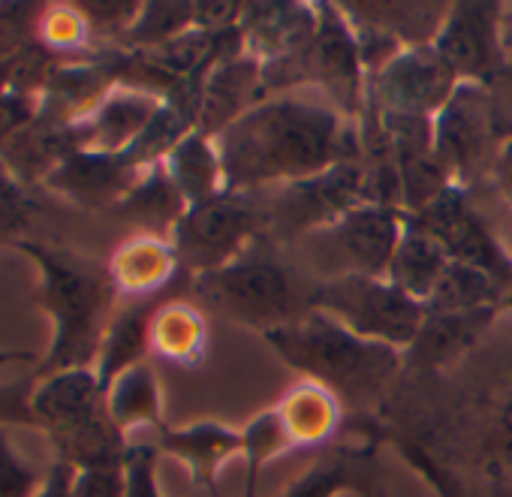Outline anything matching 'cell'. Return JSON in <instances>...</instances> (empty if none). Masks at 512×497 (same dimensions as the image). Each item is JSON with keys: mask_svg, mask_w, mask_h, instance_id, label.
<instances>
[{"mask_svg": "<svg viewBox=\"0 0 512 497\" xmlns=\"http://www.w3.org/2000/svg\"><path fill=\"white\" fill-rule=\"evenodd\" d=\"M491 293V281L485 272L464 266V263H449L440 275V281L431 290V305L443 314H458V311H476Z\"/></svg>", "mask_w": 512, "mask_h": 497, "instance_id": "22", "label": "cell"}, {"mask_svg": "<svg viewBox=\"0 0 512 497\" xmlns=\"http://www.w3.org/2000/svg\"><path fill=\"white\" fill-rule=\"evenodd\" d=\"M73 497H130V470L127 458L100 461L88 467H76Z\"/></svg>", "mask_w": 512, "mask_h": 497, "instance_id": "28", "label": "cell"}, {"mask_svg": "<svg viewBox=\"0 0 512 497\" xmlns=\"http://www.w3.org/2000/svg\"><path fill=\"white\" fill-rule=\"evenodd\" d=\"M425 232L443 247L446 254L455 257V263L473 266L485 275H497L500 269V254L491 244L488 232L482 229V223L473 217V211L455 199V196H443L431 205V211L425 214Z\"/></svg>", "mask_w": 512, "mask_h": 497, "instance_id": "10", "label": "cell"}, {"mask_svg": "<svg viewBox=\"0 0 512 497\" xmlns=\"http://www.w3.org/2000/svg\"><path fill=\"white\" fill-rule=\"evenodd\" d=\"M127 166L130 160L124 154H100L79 148L49 175L46 187L67 193L82 205H97L121 190Z\"/></svg>", "mask_w": 512, "mask_h": 497, "instance_id": "11", "label": "cell"}, {"mask_svg": "<svg viewBox=\"0 0 512 497\" xmlns=\"http://www.w3.org/2000/svg\"><path fill=\"white\" fill-rule=\"evenodd\" d=\"M341 238L347 254L368 272L377 275L383 269L392 266L395 251H398V223L389 211L383 208H362L353 211L344 226H341Z\"/></svg>", "mask_w": 512, "mask_h": 497, "instance_id": "15", "label": "cell"}, {"mask_svg": "<svg viewBox=\"0 0 512 497\" xmlns=\"http://www.w3.org/2000/svg\"><path fill=\"white\" fill-rule=\"evenodd\" d=\"M31 353H19V350H0V368L16 365V362H28Z\"/></svg>", "mask_w": 512, "mask_h": 497, "instance_id": "36", "label": "cell"}, {"mask_svg": "<svg viewBox=\"0 0 512 497\" xmlns=\"http://www.w3.org/2000/svg\"><path fill=\"white\" fill-rule=\"evenodd\" d=\"M482 323H488L485 308L458 311V314H440V317H434L431 323H425L419 329L413 344H419L422 359L437 362V359H446V356L458 353L461 347H467L476 338Z\"/></svg>", "mask_w": 512, "mask_h": 497, "instance_id": "20", "label": "cell"}, {"mask_svg": "<svg viewBox=\"0 0 512 497\" xmlns=\"http://www.w3.org/2000/svg\"><path fill=\"white\" fill-rule=\"evenodd\" d=\"M73 476H76V467L58 458V461L49 467L46 482H43V488L37 491V497H73Z\"/></svg>", "mask_w": 512, "mask_h": 497, "instance_id": "34", "label": "cell"}, {"mask_svg": "<svg viewBox=\"0 0 512 497\" xmlns=\"http://www.w3.org/2000/svg\"><path fill=\"white\" fill-rule=\"evenodd\" d=\"M338 151V121L311 103H272L238 121L223 142L220 169L238 181L320 172Z\"/></svg>", "mask_w": 512, "mask_h": 497, "instance_id": "1", "label": "cell"}, {"mask_svg": "<svg viewBox=\"0 0 512 497\" xmlns=\"http://www.w3.org/2000/svg\"><path fill=\"white\" fill-rule=\"evenodd\" d=\"M494 10L482 7V4H461L455 7L437 52L440 58L455 70V73H467L476 76L491 64L494 55Z\"/></svg>", "mask_w": 512, "mask_h": 497, "instance_id": "12", "label": "cell"}, {"mask_svg": "<svg viewBox=\"0 0 512 497\" xmlns=\"http://www.w3.org/2000/svg\"><path fill=\"white\" fill-rule=\"evenodd\" d=\"M341 479H344V473L338 467H326V470L308 476L302 485H296L290 497H332V491L341 485Z\"/></svg>", "mask_w": 512, "mask_h": 497, "instance_id": "33", "label": "cell"}, {"mask_svg": "<svg viewBox=\"0 0 512 497\" xmlns=\"http://www.w3.org/2000/svg\"><path fill=\"white\" fill-rule=\"evenodd\" d=\"M31 401H34V389L28 386H0V428L37 425Z\"/></svg>", "mask_w": 512, "mask_h": 497, "instance_id": "32", "label": "cell"}, {"mask_svg": "<svg viewBox=\"0 0 512 497\" xmlns=\"http://www.w3.org/2000/svg\"><path fill=\"white\" fill-rule=\"evenodd\" d=\"M220 175V157L196 136L181 139L169 154V178L193 205L211 199Z\"/></svg>", "mask_w": 512, "mask_h": 497, "instance_id": "18", "label": "cell"}, {"mask_svg": "<svg viewBox=\"0 0 512 497\" xmlns=\"http://www.w3.org/2000/svg\"><path fill=\"white\" fill-rule=\"evenodd\" d=\"M37 428L61 452V461L88 467L100 461L127 458L121 431L109 416L106 389L94 368H70L46 374L34 386Z\"/></svg>", "mask_w": 512, "mask_h": 497, "instance_id": "3", "label": "cell"}, {"mask_svg": "<svg viewBox=\"0 0 512 497\" xmlns=\"http://www.w3.org/2000/svg\"><path fill=\"white\" fill-rule=\"evenodd\" d=\"M106 404H109V416H112V422L118 425L121 434L127 428H133V425L157 422V416H160V395H157L154 374L145 365H136V368L124 371L106 389Z\"/></svg>", "mask_w": 512, "mask_h": 497, "instance_id": "17", "label": "cell"}, {"mask_svg": "<svg viewBox=\"0 0 512 497\" xmlns=\"http://www.w3.org/2000/svg\"><path fill=\"white\" fill-rule=\"evenodd\" d=\"M16 247L37 263L43 278V305L55 323L43 377L70 368H88V362L97 359L106 335L103 320L115 296V281L46 244L19 241Z\"/></svg>", "mask_w": 512, "mask_h": 497, "instance_id": "2", "label": "cell"}, {"mask_svg": "<svg viewBox=\"0 0 512 497\" xmlns=\"http://www.w3.org/2000/svg\"><path fill=\"white\" fill-rule=\"evenodd\" d=\"M311 64H314V73H320L326 82H338V85L344 82L350 88L356 85V76H359L356 43L350 40L344 25H338L332 16H326V22L317 31Z\"/></svg>", "mask_w": 512, "mask_h": 497, "instance_id": "21", "label": "cell"}, {"mask_svg": "<svg viewBox=\"0 0 512 497\" xmlns=\"http://www.w3.org/2000/svg\"><path fill=\"white\" fill-rule=\"evenodd\" d=\"M88 31L91 28H88L85 16L76 10V4L43 7L37 43H43L52 55H67V52H76L79 46H85Z\"/></svg>", "mask_w": 512, "mask_h": 497, "instance_id": "24", "label": "cell"}, {"mask_svg": "<svg viewBox=\"0 0 512 497\" xmlns=\"http://www.w3.org/2000/svg\"><path fill=\"white\" fill-rule=\"evenodd\" d=\"M46 473L13 446L7 428H0V497H37Z\"/></svg>", "mask_w": 512, "mask_h": 497, "instance_id": "26", "label": "cell"}, {"mask_svg": "<svg viewBox=\"0 0 512 497\" xmlns=\"http://www.w3.org/2000/svg\"><path fill=\"white\" fill-rule=\"evenodd\" d=\"M85 16L88 28H121L139 19V4H124V0H85L76 4Z\"/></svg>", "mask_w": 512, "mask_h": 497, "instance_id": "31", "label": "cell"}, {"mask_svg": "<svg viewBox=\"0 0 512 497\" xmlns=\"http://www.w3.org/2000/svg\"><path fill=\"white\" fill-rule=\"evenodd\" d=\"M452 76H455V70L440 58L437 49L434 52H410L389 67L386 88L410 112L437 109L452 88Z\"/></svg>", "mask_w": 512, "mask_h": 497, "instance_id": "13", "label": "cell"}, {"mask_svg": "<svg viewBox=\"0 0 512 497\" xmlns=\"http://www.w3.org/2000/svg\"><path fill=\"white\" fill-rule=\"evenodd\" d=\"M323 302L341 314L356 335L383 344H410L422 329V311L413 296L374 281H344L323 293Z\"/></svg>", "mask_w": 512, "mask_h": 497, "instance_id": "4", "label": "cell"}, {"mask_svg": "<svg viewBox=\"0 0 512 497\" xmlns=\"http://www.w3.org/2000/svg\"><path fill=\"white\" fill-rule=\"evenodd\" d=\"M281 350L290 356V362L317 371L338 383H368L377 377L383 365V350L377 344H368L356 338L353 332L335 329V326H311L302 332H290L278 338Z\"/></svg>", "mask_w": 512, "mask_h": 497, "instance_id": "5", "label": "cell"}, {"mask_svg": "<svg viewBox=\"0 0 512 497\" xmlns=\"http://www.w3.org/2000/svg\"><path fill=\"white\" fill-rule=\"evenodd\" d=\"M443 247L422 229L401 238L392 269H395V287L407 296H431L434 284L440 281L443 269L449 266Z\"/></svg>", "mask_w": 512, "mask_h": 497, "instance_id": "16", "label": "cell"}, {"mask_svg": "<svg viewBox=\"0 0 512 497\" xmlns=\"http://www.w3.org/2000/svg\"><path fill=\"white\" fill-rule=\"evenodd\" d=\"M34 202L28 196V187L7 169L0 160V241H22V232L31 226Z\"/></svg>", "mask_w": 512, "mask_h": 497, "instance_id": "27", "label": "cell"}, {"mask_svg": "<svg viewBox=\"0 0 512 497\" xmlns=\"http://www.w3.org/2000/svg\"><path fill=\"white\" fill-rule=\"evenodd\" d=\"M232 443L235 440L217 428H190V431H175L166 437V446L175 455H181L196 470V476H202L205 482L214 476L217 464L229 455Z\"/></svg>", "mask_w": 512, "mask_h": 497, "instance_id": "23", "label": "cell"}, {"mask_svg": "<svg viewBox=\"0 0 512 497\" xmlns=\"http://www.w3.org/2000/svg\"><path fill=\"white\" fill-rule=\"evenodd\" d=\"M500 178H503L506 190L512 193V148H506V154H503V160H500Z\"/></svg>", "mask_w": 512, "mask_h": 497, "instance_id": "35", "label": "cell"}, {"mask_svg": "<svg viewBox=\"0 0 512 497\" xmlns=\"http://www.w3.org/2000/svg\"><path fill=\"white\" fill-rule=\"evenodd\" d=\"M43 112L40 97L34 94H16V91H0V148L13 142L25 127H31Z\"/></svg>", "mask_w": 512, "mask_h": 497, "instance_id": "30", "label": "cell"}, {"mask_svg": "<svg viewBox=\"0 0 512 497\" xmlns=\"http://www.w3.org/2000/svg\"><path fill=\"white\" fill-rule=\"evenodd\" d=\"M211 296L244 320H281L293 305L287 275L269 263H244L208 278Z\"/></svg>", "mask_w": 512, "mask_h": 497, "instance_id": "6", "label": "cell"}, {"mask_svg": "<svg viewBox=\"0 0 512 497\" xmlns=\"http://www.w3.org/2000/svg\"><path fill=\"white\" fill-rule=\"evenodd\" d=\"M250 229V217L244 208L229 199H205L190 208V214L178 226V251L199 266L217 263L226 251L238 244V238Z\"/></svg>", "mask_w": 512, "mask_h": 497, "instance_id": "9", "label": "cell"}, {"mask_svg": "<svg viewBox=\"0 0 512 497\" xmlns=\"http://www.w3.org/2000/svg\"><path fill=\"white\" fill-rule=\"evenodd\" d=\"M40 4H0V64L34 46L40 31Z\"/></svg>", "mask_w": 512, "mask_h": 497, "instance_id": "25", "label": "cell"}, {"mask_svg": "<svg viewBox=\"0 0 512 497\" xmlns=\"http://www.w3.org/2000/svg\"><path fill=\"white\" fill-rule=\"evenodd\" d=\"M199 338V326L193 323V314L184 308H169L154 317L151 323V341L169 353V356H184Z\"/></svg>", "mask_w": 512, "mask_h": 497, "instance_id": "29", "label": "cell"}, {"mask_svg": "<svg viewBox=\"0 0 512 497\" xmlns=\"http://www.w3.org/2000/svg\"><path fill=\"white\" fill-rule=\"evenodd\" d=\"M151 323H154V317L148 314V308L133 305L106 326V335H103V344L97 353V368H94L103 389H109L124 371L142 365L139 359L145 356V350L151 344Z\"/></svg>", "mask_w": 512, "mask_h": 497, "instance_id": "14", "label": "cell"}, {"mask_svg": "<svg viewBox=\"0 0 512 497\" xmlns=\"http://www.w3.org/2000/svg\"><path fill=\"white\" fill-rule=\"evenodd\" d=\"M79 148H85V133L79 121L70 124L40 112V118L31 127H25L13 142L0 148V160L28 187L46 184L49 175Z\"/></svg>", "mask_w": 512, "mask_h": 497, "instance_id": "7", "label": "cell"}, {"mask_svg": "<svg viewBox=\"0 0 512 497\" xmlns=\"http://www.w3.org/2000/svg\"><path fill=\"white\" fill-rule=\"evenodd\" d=\"M503 431L509 434V440H506V446L512 449V404H509V407L503 410Z\"/></svg>", "mask_w": 512, "mask_h": 497, "instance_id": "37", "label": "cell"}, {"mask_svg": "<svg viewBox=\"0 0 512 497\" xmlns=\"http://www.w3.org/2000/svg\"><path fill=\"white\" fill-rule=\"evenodd\" d=\"M157 112L160 106L145 94L136 91L106 94L103 103L85 121H79L85 133V148L100 154H127L151 127Z\"/></svg>", "mask_w": 512, "mask_h": 497, "instance_id": "8", "label": "cell"}, {"mask_svg": "<svg viewBox=\"0 0 512 497\" xmlns=\"http://www.w3.org/2000/svg\"><path fill=\"white\" fill-rule=\"evenodd\" d=\"M169 266H172V260L163 244L130 241L112 260V281H118L124 290L145 293V290H154L169 275Z\"/></svg>", "mask_w": 512, "mask_h": 497, "instance_id": "19", "label": "cell"}]
</instances>
